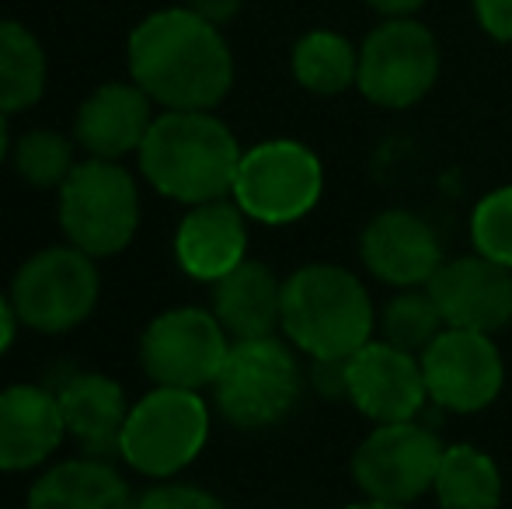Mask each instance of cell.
<instances>
[{
  "mask_svg": "<svg viewBox=\"0 0 512 509\" xmlns=\"http://www.w3.org/2000/svg\"><path fill=\"white\" fill-rule=\"evenodd\" d=\"M140 224V192L119 161H77L60 185V227L67 241L91 258L119 255Z\"/></svg>",
  "mask_w": 512,
  "mask_h": 509,
  "instance_id": "8992f818",
  "label": "cell"
},
{
  "mask_svg": "<svg viewBox=\"0 0 512 509\" xmlns=\"http://www.w3.org/2000/svg\"><path fill=\"white\" fill-rule=\"evenodd\" d=\"M293 77L310 95H342L359 77V49L328 28L307 32L293 46Z\"/></svg>",
  "mask_w": 512,
  "mask_h": 509,
  "instance_id": "cb8c5ba5",
  "label": "cell"
},
{
  "mask_svg": "<svg viewBox=\"0 0 512 509\" xmlns=\"http://www.w3.org/2000/svg\"><path fill=\"white\" fill-rule=\"evenodd\" d=\"M474 11L492 39L512 42V0H474Z\"/></svg>",
  "mask_w": 512,
  "mask_h": 509,
  "instance_id": "f1b7e54d",
  "label": "cell"
},
{
  "mask_svg": "<svg viewBox=\"0 0 512 509\" xmlns=\"http://www.w3.org/2000/svg\"><path fill=\"white\" fill-rule=\"evenodd\" d=\"M189 7L192 14H199L203 21H209V25H227V21H234L237 14H241V7H244V0H189Z\"/></svg>",
  "mask_w": 512,
  "mask_h": 509,
  "instance_id": "f546056e",
  "label": "cell"
},
{
  "mask_svg": "<svg viewBox=\"0 0 512 509\" xmlns=\"http://www.w3.org/2000/svg\"><path fill=\"white\" fill-rule=\"evenodd\" d=\"M446 443L418 419L384 422L363 436L352 454V478L363 499L411 506L432 492Z\"/></svg>",
  "mask_w": 512,
  "mask_h": 509,
  "instance_id": "9c48e42d",
  "label": "cell"
},
{
  "mask_svg": "<svg viewBox=\"0 0 512 509\" xmlns=\"http://www.w3.org/2000/svg\"><path fill=\"white\" fill-rule=\"evenodd\" d=\"M324 192V164L300 140H265L241 154L234 178V199L248 220L269 227L297 224Z\"/></svg>",
  "mask_w": 512,
  "mask_h": 509,
  "instance_id": "52a82bcc",
  "label": "cell"
},
{
  "mask_svg": "<svg viewBox=\"0 0 512 509\" xmlns=\"http://www.w3.org/2000/svg\"><path fill=\"white\" fill-rule=\"evenodd\" d=\"M14 168L35 189H56L70 178V171L77 168L74 157V140L56 129H28L14 140L11 147Z\"/></svg>",
  "mask_w": 512,
  "mask_h": 509,
  "instance_id": "484cf974",
  "label": "cell"
},
{
  "mask_svg": "<svg viewBox=\"0 0 512 509\" xmlns=\"http://www.w3.org/2000/svg\"><path fill=\"white\" fill-rule=\"evenodd\" d=\"M377 328L384 342L405 349L411 356H422L443 335L446 321L429 286H411V290H398L387 300L384 311L377 314Z\"/></svg>",
  "mask_w": 512,
  "mask_h": 509,
  "instance_id": "d4e9b609",
  "label": "cell"
},
{
  "mask_svg": "<svg viewBox=\"0 0 512 509\" xmlns=\"http://www.w3.org/2000/svg\"><path fill=\"white\" fill-rule=\"evenodd\" d=\"M49 60L42 42L21 21L0 18V112H25L46 91Z\"/></svg>",
  "mask_w": 512,
  "mask_h": 509,
  "instance_id": "603a6c76",
  "label": "cell"
},
{
  "mask_svg": "<svg viewBox=\"0 0 512 509\" xmlns=\"http://www.w3.org/2000/svg\"><path fill=\"white\" fill-rule=\"evenodd\" d=\"M370 7H377L380 14H387V18H408L415 7H422L425 0H366Z\"/></svg>",
  "mask_w": 512,
  "mask_h": 509,
  "instance_id": "1f68e13d",
  "label": "cell"
},
{
  "mask_svg": "<svg viewBox=\"0 0 512 509\" xmlns=\"http://www.w3.org/2000/svg\"><path fill=\"white\" fill-rule=\"evenodd\" d=\"M11 147L14 143H11V129H7V116L0 112V164H4L7 154H11Z\"/></svg>",
  "mask_w": 512,
  "mask_h": 509,
  "instance_id": "d6a6232c",
  "label": "cell"
},
{
  "mask_svg": "<svg viewBox=\"0 0 512 509\" xmlns=\"http://www.w3.org/2000/svg\"><path fill=\"white\" fill-rule=\"evenodd\" d=\"M175 258L192 279L216 283L248 258V217L234 199L192 206L175 234Z\"/></svg>",
  "mask_w": 512,
  "mask_h": 509,
  "instance_id": "e0dca14e",
  "label": "cell"
},
{
  "mask_svg": "<svg viewBox=\"0 0 512 509\" xmlns=\"http://www.w3.org/2000/svg\"><path fill=\"white\" fill-rule=\"evenodd\" d=\"M230 353V335L203 307H171L157 314L140 339V363L161 387H213Z\"/></svg>",
  "mask_w": 512,
  "mask_h": 509,
  "instance_id": "8fae6325",
  "label": "cell"
},
{
  "mask_svg": "<svg viewBox=\"0 0 512 509\" xmlns=\"http://www.w3.org/2000/svg\"><path fill=\"white\" fill-rule=\"evenodd\" d=\"M67 436L56 391L14 384L0 391V471H28L49 461Z\"/></svg>",
  "mask_w": 512,
  "mask_h": 509,
  "instance_id": "ac0fdd59",
  "label": "cell"
},
{
  "mask_svg": "<svg viewBox=\"0 0 512 509\" xmlns=\"http://www.w3.org/2000/svg\"><path fill=\"white\" fill-rule=\"evenodd\" d=\"M213 314L230 342L269 339L283 332V279L265 262L244 258L213 283Z\"/></svg>",
  "mask_w": 512,
  "mask_h": 509,
  "instance_id": "d6986e66",
  "label": "cell"
},
{
  "mask_svg": "<svg viewBox=\"0 0 512 509\" xmlns=\"http://www.w3.org/2000/svg\"><path fill=\"white\" fill-rule=\"evenodd\" d=\"M136 154L143 178L161 196L199 206L234 192L244 150L213 112L164 109Z\"/></svg>",
  "mask_w": 512,
  "mask_h": 509,
  "instance_id": "7a4b0ae2",
  "label": "cell"
},
{
  "mask_svg": "<svg viewBox=\"0 0 512 509\" xmlns=\"http://www.w3.org/2000/svg\"><path fill=\"white\" fill-rule=\"evenodd\" d=\"M429 405H439L453 415L485 412L506 384V363L495 346V335L443 328L422 356Z\"/></svg>",
  "mask_w": 512,
  "mask_h": 509,
  "instance_id": "7c38bea8",
  "label": "cell"
},
{
  "mask_svg": "<svg viewBox=\"0 0 512 509\" xmlns=\"http://www.w3.org/2000/svg\"><path fill=\"white\" fill-rule=\"evenodd\" d=\"M154 119V98L140 84L112 81L81 102L74 119V140L88 150V157L119 161L143 147Z\"/></svg>",
  "mask_w": 512,
  "mask_h": 509,
  "instance_id": "2e32d148",
  "label": "cell"
},
{
  "mask_svg": "<svg viewBox=\"0 0 512 509\" xmlns=\"http://www.w3.org/2000/svg\"><path fill=\"white\" fill-rule=\"evenodd\" d=\"M129 77L161 109L209 112L234 84V56L220 28L189 7H164L133 28L126 46Z\"/></svg>",
  "mask_w": 512,
  "mask_h": 509,
  "instance_id": "6da1fadb",
  "label": "cell"
},
{
  "mask_svg": "<svg viewBox=\"0 0 512 509\" xmlns=\"http://www.w3.org/2000/svg\"><path fill=\"white\" fill-rule=\"evenodd\" d=\"M67 436L84 450V457L119 454L122 426L129 405L122 387L105 374H74L56 391Z\"/></svg>",
  "mask_w": 512,
  "mask_h": 509,
  "instance_id": "ffe728a7",
  "label": "cell"
},
{
  "mask_svg": "<svg viewBox=\"0 0 512 509\" xmlns=\"http://www.w3.org/2000/svg\"><path fill=\"white\" fill-rule=\"evenodd\" d=\"M439 77L436 35L411 18H391L366 35L359 49L356 88L380 109L422 102Z\"/></svg>",
  "mask_w": 512,
  "mask_h": 509,
  "instance_id": "30bf717a",
  "label": "cell"
},
{
  "mask_svg": "<svg viewBox=\"0 0 512 509\" xmlns=\"http://www.w3.org/2000/svg\"><path fill=\"white\" fill-rule=\"evenodd\" d=\"M446 328L495 335L512 325V269L485 255L446 258L429 283Z\"/></svg>",
  "mask_w": 512,
  "mask_h": 509,
  "instance_id": "5bb4252c",
  "label": "cell"
},
{
  "mask_svg": "<svg viewBox=\"0 0 512 509\" xmlns=\"http://www.w3.org/2000/svg\"><path fill=\"white\" fill-rule=\"evenodd\" d=\"M471 245L478 255L512 269V185L478 199L471 213Z\"/></svg>",
  "mask_w": 512,
  "mask_h": 509,
  "instance_id": "4316f807",
  "label": "cell"
},
{
  "mask_svg": "<svg viewBox=\"0 0 512 509\" xmlns=\"http://www.w3.org/2000/svg\"><path fill=\"white\" fill-rule=\"evenodd\" d=\"M28 509H136L126 478L105 457L53 464L28 492Z\"/></svg>",
  "mask_w": 512,
  "mask_h": 509,
  "instance_id": "44dd1931",
  "label": "cell"
},
{
  "mask_svg": "<svg viewBox=\"0 0 512 509\" xmlns=\"http://www.w3.org/2000/svg\"><path fill=\"white\" fill-rule=\"evenodd\" d=\"M98 265L88 252L74 245L42 248L14 272L11 304L21 325L35 332H70L77 328L98 304Z\"/></svg>",
  "mask_w": 512,
  "mask_h": 509,
  "instance_id": "ba28073f",
  "label": "cell"
},
{
  "mask_svg": "<svg viewBox=\"0 0 512 509\" xmlns=\"http://www.w3.org/2000/svg\"><path fill=\"white\" fill-rule=\"evenodd\" d=\"M359 258L363 265L394 290H411V286H429L439 272L443 245L439 234L425 217L411 210H384L363 227L359 234Z\"/></svg>",
  "mask_w": 512,
  "mask_h": 509,
  "instance_id": "9a60e30c",
  "label": "cell"
},
{
  "mask_svg": "<svg viewBox=\"0 0 512 509\" xmlns=\"http://www.w3.org/2000/svg\"><path fill=\"white\" fill-rule=\"evenodd\" d=\"M502 471L474 443H453L443 450V461L436 471V496L439 509H499L502 506Z\"/></svg>",
  "mask_w": 512,
  "mask_h": 509,
  "instance_id": "7402d4cb",
  "label": "cell"
},
{
  "mask_svg": "<svg viewBox=\"0 0 512 509\" xmlns=\"http://www.w3.org/2000/svg\"><path fill=\"white\" fill-rule=\"evenodd\" d=\"M377 332L366 283L335 262H310L283 279V335L307 360H349Z\"/></svg>",
  "mask_w": 512,
  "mask_h": 509,
  "instance_id": "3957f363",
  "label": "cell"
},
{
  "mask_svg": "<svg viewBox=\"0 0 512 509\" xmlns=\"http://www.w3.org/2000/svg\"><path fill=\"white\" fill-rule=\"evenodd\" d=\"M345 401L373 426L418 419L429 405L422 360L384 339H370L345 360Z\"/></svg>",
  "mask_w": 512,
  "mask_h": 509,
  "instance_id": "4fadbf2b",
  "label": "cell"
},
{
  "mask_svg": "<svg viewBox=\"0 0 512 509\" xmlns=\"http://www.w3.org/2000/svg\"><path fill=\"white\" fill-rule=\"evenodd\" d=\"M18 311H14L11 297H0V356L7 353V346L14 342V332H18Z\"/></svg>",
  "mask_w": 512,
  "mask_h": 509,
  "instance_id": "4dcf8cb0",
  "label": "cell"
},
{
  "mask_svg": "<svg viewBox=\"0 0 512 509\" xmlns=\"http://www.w3.org/2000/svg\"><path fill=\"white\" fill-rule=\"evenodd\" d=\"M300 391L304 370L279 335L230 342L227 360L213 381L216 408L237 429H269L283 422L297 408Z\"/></svg>",
  "mask_w": 512,
  "mask_h": 509,
  "instance_id": "277c9868",
  "label": "cell"
},
{
  "mask_svg": "<svg viewBox=\"0 0 512 509\" xmlns=\"http://www.w3.org/2000/svg\"><path fill=\"white\" fill-rule=\"evenodd\" d=\"M342 509H411V506H398V503H380V499H359V503H349Z\"/></svg>",
  "mask_w": 512,
  "mask_h": 509,
  "instance_id": "836d02e7",
  "label": "cell"
},
{
  "mask_svg": "<svg viewBox=\"0 0 512 509\" xmlns=\"http://www.w3.org/2000/svg\"><path fill=\"white\" fill-rule=\"evenodd\" d=\"M136 509H227L213 492L199 489V485H157L147 496L136 499Z\"/></svg>",
  "mask_w": 512,
  "mask_h": 509,
  "instance_id": "83f0119b",
  "label": "cell"
},
{
  "mask_svg": "<svg viewBox=\"0 0 512 509\" xmlns=\"http://www.w3.org/2000/svg\"><path fill=\"white\" fill-rule=\"evenodd\" d=\"M209 440V405L189 387H161L143 394L122 426L119 454L147 478H171L203 454Z\"/></svg>",
  "mask_w": 512,
  "mask_h": 509,
  "instance_id": "5b68a950",
  "label": "cell"
}]
</instances>
